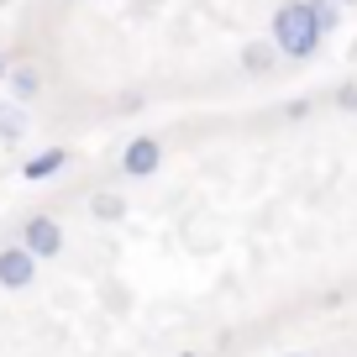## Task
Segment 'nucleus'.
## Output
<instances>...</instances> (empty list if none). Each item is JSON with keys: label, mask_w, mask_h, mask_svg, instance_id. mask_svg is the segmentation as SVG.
<instances>
[{"label": "nucleus", "mask_w": 357, "mask_h": 357, "mask_svg": "<svg viewBox=\"0 0 357 357\" xmlns=\"http://www.w3.org/2000/svg\"><path fill=\"white\" fill-rule=\"evenodd\" d=\"M315 47H321V32H315L305 0H284L279 11H273V53H284V58H315Z\"/></svg>", "instance_id": "nucleus-1"}, {"label": "nucleus", "mask_w": 357, "mask_h": 357, "mask_svg": "<svg viewBox=\"0 0 357 357\" xmlns=\"http://www.w3.org/2000/svg\"><path fill=\"white\" fill-rule=\"evenodd\" d=\"M16 247L32 252L37 263H43V257H58V252H63V226H58L53 215H32V221L22 226V242H16Z\"/></svg>", "instance_id": "nucleus-2"}, {"label": "nucleus", "mask_w": 357, "mask_h": 357, "mask_svg": "<svg viewBox=\"0 0 357 357\" xmlns=\"http://www.w3.org/2000/svg\"><path fill=\"white\" fill-rule=\"evenodd\" d=\"M158 163H163V142H158V137H132V142H126V153H121V174H126V178L158 174Z\"/></svg>", "instance_id": "nucleus-3"}, {"label": "nucleus", "mask_w": 357, "mask_h": 357, "mask_svg": "<svg viewBox=\"0 0 357 357\" xmlns=\"http://www.w3.org/2000/svg\"><path fill=\"white\" fill-rule=\"evenodd\" d=\"M37 279V257L22 252V247H0V284L6 289H26Z\"/></svg>", "instance_id": "nucleus-4"}, {"label": "nucleus", "mask_w": 357, "mask_h": 357, "mask_svg": "<svg viewBox=\"0 0 357 357\" xmlns=\"http://www.w3.org/2000/svg\"><path fill=\"white\" fill-rule=\"evenodd\" d=\"M63 163H68L63 147H43V153H32V158L22 163V174H26V184H43V178H53Z\"/></svg>", "instance_id": "nucleus-5"}, {"label": "nucleus", "mask_w": 357, "mask_h": 357, "mask_svg": "<svg viewBox=\"0 0 357 357\" xmlns=\"http://www.w3.org/2000/svg\"><path fill=\"white\" fill-rule=\"evenodd\" d=\"M305 11H310V22H315V32H336V26H342V6H336V0H305Z\"/></svg>", "instance_id": "nucleus-6"}, {"label": "nucleus", "mask_w": 357, "mask_h": 357, "mask_svg": "<svg viewBox=\"0 0 357 357\" xmlns=\"http://www.w3.org/2000/svg\"><path fill=\"white\" fill-rule=\"evenodd\" d=\"M26 137V105H0V142H22Z\"/></svg>", "instance_id": "nucleus-7"}, {"label": "nucleus", "mask_w": 357, "mask_h": 357, "mask_svg": "<svg viewBox=\"0 0 357 357\" xmlns=\"http://www.w3.org/2000/svg\"><path fill=\"white\" fill-rule=\"evenodd\" d=\"M6 79H11V95H16V105H26V100L37 95V89H43V79H37L32 68H11Z\"/></svg>", "instance_id": "nucleus-8"}, {"label": "nucleus", "mask_w": 357, "mask_h": 357, "mask_svg": "<svg viewBox=\"0 0 357 357\" xmlns=\"http://www.w3.org/2000/svg\"><path fill=\"white\" fill-rule=\"evenodd\" d=\"M268 63H273V43H247L242 47V68L247 74H263Z\"/></svg>", "instance_id": "nucleus-9"}, {"label": "nucleus", "mask_w": 357, "mask_h": 357, "mask_svg": "<svg viewBox=\"0 0 357 357\" xmlns=\"http://www.w3.org/2000/svg\"><path fill=\"white\" fill-rule=\"evenodd\" d=\"M89 211L100 215V221H121L126 205H121V195H95V200H89Z\"/></svg>", "instance_id": "nucleus-10"}, {"label": "nucleus", "mask_w": 357, "mask_h": 357, "mask_svg": "<svg viewBox=\"0 0 357 357\" xmlns=\"http://www.w3.org/2000/svg\"><path fill=\"white\" fill-rule=\"evenodd\" d=\"M336 105H342V111H357V84H347L342 95H336Z\"/></svg>", "instance_id": "nucleus-11"}, {"label": "nucleus", "mask_w": 357, "mask_h": 357, "mask_svg": "<svg viewBox=\"0 0 357 357\" xmlns=\"http://www.w3.org/2000/svg\"><path fill=\"white\" fill-rule=\"evenodd\" d=\"M6 74H11V63H6V58H0V79H6Z\"/></svg>", "instance_id": "nucleus-12"}, {"label": "nucleus", "mask_w": 357, "mask_h": 357, "mask_svg": "<svg viewBox=\"0 0 357 357\" xmlns=\"http://www.w3.org/2000/svg\"><path fill=\"white\" fill-rule=\"evenodd\" d=\"M336 6H357V0H336Z\"/></svg>", "instance_id": "nucleus-13"}, {"label": "nucleus", "mask_w": 357, "mask_h": 357, "mask_svg": "<svg viewBox=\"0 0 357 357\" xmlns=\"http://www.w3.org/2000/svg\"><path fill=\"white\" fill-rule=\"evenodd\" d=\"M289 357H305V352H289Z\"/></svg>", "instance_id": "nucleus-14"}]
</instances>
